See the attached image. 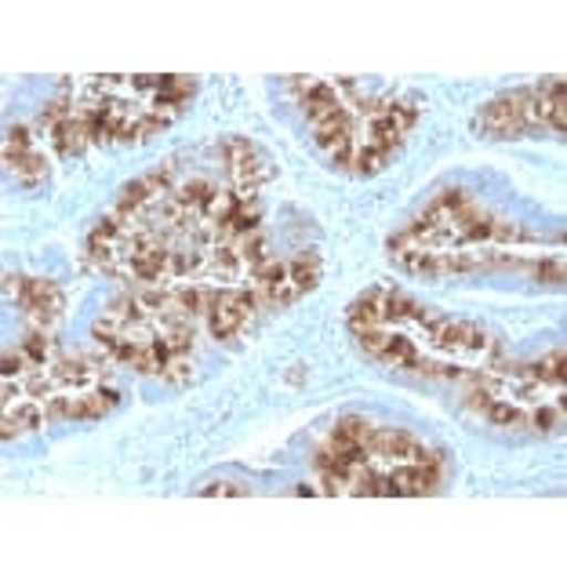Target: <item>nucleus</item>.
<instances>
[{
    "instance_id": "nucleus-1",
    "label": "nucleus",
    "mask_w": 567,
    "mask_h": 567,
    "mask_svg": "<svg viewBox=\"0 0 567 567\" xmlns=\"http://www.w3.org/2000/svg\"><path fill=\"white\" fill-rule=\"evenodd\" d=\"M564 127H567L564 76H543L535 87L502 92L492 102H484L473 117V132L495 142H509L538 132L564 135Z\"/></svg>"
},
{
    "instance_id": "nucleus-2",
    "label": "nucleus",
    "mask_w": 567,
    "mask_h": 567,
    "mask_svg": "<svg viewBox=\"0 0 567 567\" xmlns=\"http://www.w3.org/2000/svg\"><path fill=\"white\" fill-rule=\"evenodd\" d=\"M4 295H8V302H16L19 313L30 320V328L51 331L62 320V313H66V295H62L55 280L4 274Z\"/></svg>"
},
{
    "instance_id": "nucleus-3",
    "label": "nucleus",
    "mask_w": 567,
    "mask_h": 567,
    "mask_svg": "<svg viewBox=\"0 0 567 567\" xmlns=\"http://www.w3.org/2000/svg\"><path fill=\"white\" fill-rule=\"evenodd\" d=\"M172 189H175V167L172 164H161V167H153V172L132 178L127 186H121V193H117V200H113L110 215L117 218V223H124V226H135L153 208H157L161 200L172 197Z\"/></svg>"
},
{
    "instance_id": "nucleus-4",
    "label": "nucleus",
    "mask_w": 567,
    "mask_h": 567,
    "mask_svg": "<svg viewBox=\"0 0 567 567\" xmlns=\"http://www.w3.org/2000/svg\"><path fill=\"white\" fill-rule=\"evenodd\" d=\"M255 313H259V299H255L251 284H234V288L208 291V313H204V320H208V331L218 342L237 339Z\"/></svg>"
},
{
    "instance_id": "nucleus-5",
    "label": "nucleus",
    "mask_w": 567,
    "mask_h": 567,
    "mask_svg": "<svg viewBox=\"0 0 567 567\" xmlns=\"http://www.w3.org/2000/svg\"><path fill=\"white\" fill-rule=\"evenodd\" d=\"M218 157L229 167V178H234V193L240 197H259L262 186L269 183V161L262 157V150L255 146V142L240 138V135H229L218 142Z\"/></svg>"
},
{
    "instance_id": "nucleus-6",
    "label": "nucleus",
    "mask_w": 567,
    "mask_h": 567,
    "mask_svg": "<svg viewBox=\"0 0 567 567\" xmlns=\"http://www.w3.org/2000/svg\"><path fill=\"white\" fill-rule=\"evenodd\" d=\"M419 334L430 346L444 353H484L492 346V334H487L481 324H470V320H455V317H444V313H425L419 320Z\"/></svg>"
},
{
    "instance_id": "nucleus-7",
    "label": "nucleus",
    "mask_w": 567,
    "mask_h": 567,
    "mask_svg": "<svg viewBox=\"0 0 567 567\" xmlns=\"http://www.w3.org/2000/svg\"><path fill=\"white\" fill-rule=\"evenodd\" d=\"M4 164H8V172L19 178V186H25V189L41 186L44 178L51 175V161L44 157V150L37 146V138H33V127H30V124L8 127V138H4Z\"/></svg>"
},
{
    "instance_id": "nucleus-8",
    "label": "nucleus",
    "mask_w": 567,
    "mask_h": 567,
    "mask_svg": "<svg viewBox=\"0 0 567 567\" xmlns=\"http://www.w3.org/2000/svg\"><path fill=\"white\" fill-rule=\"evenodd\" d=\"M121 404V390L113 385H95V390H84V393H55L48 408V419L51 422H95L110 411H117Z\"/></svg>"
},
{
    "instance_id": "nucleus-9",
    "label": "nucleus",
    "mask_w": 567,
    "mask_h": 567,
    "mask_svg": "<svg viewBox=\"0 0 567 567\" xmlns=\"http://www.w3.org/2000/svg\"><path fill=\"white\" fill-rule=\"evenodd\" d=\"M357 346L364 350L371 360H379V364L393 368V371H408L419 364V342L411 339V334L396 331V328H375V331H360L357 334Z\"/></svg>"
},
{
    "instance_id": "nucleus-10",
    "label": "nucleus",
    "mask_w": 567,
    "mask_h": 567,
    "mask_svg": "<svg viewBox=\"0 0 567 567\" xmlns=\"http://www.w3.org/2000/svg\"><path fill=\"white\" fill-rule=\"evenodd\" d=\"M320 277H324V259H320L317 248L295 251L288 259V284H284V309L306 299L309 291H317Z\"/></svg>"
},
{
    "instance_id": "nucleus-11",
    "label": "nucleus",
    "mask_w": 567,
    "mask_h": 567,
    "mask_svg": "<svg viewBox=\"0 0 567 567\" xmlns=\"http://www.w3.org/2000/svg\"><path fill=\"white\" fill-rule=\"evenodd\" d=\"M385 299H390V284H375V288L360 291L357 299L350 302V309H346V328H350L353 334L390 328V317H385Z\"/></svg>"
},
{
    "instance_id": "nucleus-12",
    "label": "nucleus",
    "mask_w": 567,
    "mask_h": 567,
    "mask_svg": "<svg viewBox=\"0 0 567 567\" xmlns=\"http://www.w3.org/2000/svg\"><path fill=\"white\" fill-rule=\"evenodd\" d=\"M44 422H48V408L41 401H33V396H22L19 404L4 408V422H0V441H16V436L37 433V430H44Z\"/></svg>"
},
{
    "instance_id": "nucleus-13",
    "label": "nucleus",
    "mask_w": 567,
    "mask_h": 567,
    "mask_svg": "<svg viewBox=\"0 0 567 567\" xmlns=\"http://www.w3.org/2000/svg\"><path fill=\"white\" fill-rule=\"evenodd\" d=\"M371 433H375V422L364 419V415H346L331 425V433H328V444L331 447H339V451H364L368 441H371Z\"/></svg>"
},
{
    "instance_id": "nucleus-14",
    "label": "nucleus",
    "mask_w": 567,
    "mask_h": 567,
    "mask_svg": "<svg viewBox=\"0 0 567 567\" xmlns=\"http://www.w3.org/2000/svg\"><path fill=\"white\" fill-rule=\"evenodd\" d=\"M517 379H532L538 385H557V390H564V382H567L564 350H549L546 357H538L535 364H520L517 368Z\"/></svg>"
},
{
    "instance_id": "nucleus-15",
    "label": "nucleus",
    "mask_w": 567,
    "mask_h": 567,
    "mask_svg": "<svg viewBox=\"0 0 567 567\" xmlns=\"http://www.w3.org/2000/svg\"><path fill=\"white\" fill-rule=\"evenodd\" d=\"M193 495L200 498H248L251 487L244 481H229V476H212V481H200L193 487Z\"/></svg>"
},
{
    "instance_id": "nucleus-16",
    "label": "nucleus",
    "mask_w": 567,
    "mask_h": 567,
    "mask_svg": "<svg viewBox=\"0 0 567 567\" xmlns=\"http://www.w3.org/2000/svg\"><path fill=\"white\" fill-rule=\"evenodd\" d=\"M560 422H564V408L560 404L527 408V430H532V433H557Z\"/></svg>"
},
{
    "instance_id": "nucleus-17",
    "label": "nucleus",
    "mask_w": 567,
    "mask_h": 567,
    "mask_svg": "<svg viewBox=\"0 0 567 567\" xmlns=\"http://www.w3.org/2000/svg\"><path fill=\"white\" fill-rule=\"evenodd\" d=\"M527 274H532L538 284H549V288H564V259L560 255H549V259H538L527 266Z\"/></svg>"
},
{
    "instance_id": "nucleus-18",
    "label": "nucleus",
    "mask_w": 567,
    "mask_h": 567,
    "mask_svg": "<svg viewBox=\"0 0 567 567\" xmlns=\"http://www.w3.org/2000/svg\"><path fill=\"white\" fill-rule=\"evenodd\" d=\"M25 371H30V360H25V353L19 350H8L4 353V360H0V375L4 379H16V375H25Z\"/></svg>"
},
{
    "instance_id": "nucleus-19",
    "label": "nucleus",
    "mask_w": 567,
    "mask_h": 567,
    "mask_svg": "<svg viewBox=\"0 0 567 567\" xmlns=\"http://www.w3.org/2000/svg\"><path fill=\"white\" fill-rule=\"evenodd\" d=\"M295 495H302V498H309V495H320V492H317V487H313V484H299V487H295Z\"/></svg>"
}]
</instances>
